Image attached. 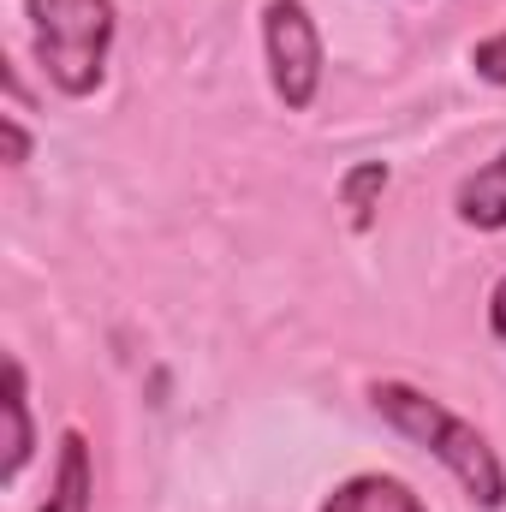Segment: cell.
Listing matches in <instances>:
<instances>
[{
	"instance_id": "3",
	"label": "cell",
	"mask_w": 506,
	"mask_h": 512,
	"mask_svg": "<svg viewBox=\"0 0 506 512\" xmlns=\"http://www.w3.org/2000/svg\"><path fill=\"white\" fill-rule=\"evenodd\" d=\"M262 54H268V84L286 102V114H304L322 90V30L304 0L262 6Z\"/></svg>"
},
{
	"instance_id": "4",
	"label": "cell",
	"mask_w": 506,
	"mask_h": 512,
	"mask_svg": "<svg viewBox=\"0 0 506 512\" xmlns=\"http://www.w3.org/2000/svg\"><path fill=\"white\" fill-rule=\"evenodd\" d=\"M453 215L477 233H506V149L495 161H483L477 173L459 179L453 191Z\"/></svg>"
},
{
	"instance_id": "8",
	"label": "cell",
	"mask_w": 506,
	"mask_h": 512,
	"mask_svg": "<svg viewBox=\"0 0 506 512\" xmlns=\"http://www.w3.org/2000/svg\"><path fill=\"white\" fill-rule=\"evenodd\" d=\"M387 161H358L346 179H340V203L352 209V233H370L376 227V197L387 191Z\"/></svg>"
},
{
	"instance_id": "2",
	"label": "cell",
	"mask_w": 506,
	"mask_h": 512,
	"mask_svg": "<svg viewBox=\"0 0 506 512\" xmlns=\"http://www.w3.org/2000/svg\"><path fill=\"white\" fill-rule=\"evenodd\" d=\"M24 18H30V48L42 60V78L72 102L96 96L108 78L114 30H120L114 0H24Z\"/></svg>"
},
{
	"instance_id": "11",
	"label": "cell",
	"mask_w": 506,
	"mask_h": 512,
	"mask_svg": "<svg viewBox=\"0 0 506 512\" xmlns=\"http://www.w3.org/2000/svg\"><path fill=\"white\" fill-rule=\"evenodd\" d=\"M489 328H495V340L506 346V274L495 280V292H489Z\"/></svg>"
},
{
	"instance_id": "6",
	"label": "cell",
	"mask_w": 506,
	"mask_h": 512,
	"mask_svg": "<svg viewBox=\"0 0 506 512\" xmlns=\"http://www.w3.org/2000/svg\"><path fill=\"white\" fill-rule=\"evenodd\" d=\"M96 495V465H90V441L84 429H66L60 435V465H54V489L36 512H90Z\"/></svg>"
},
{
	"instance_id": "5",
	"label": "cell",
	"mask_w": 506,
	"mask_h": 512,
	"mask_svg": "<svg viewBox=\"0 0 506 512\" xmlns=\"http://www.w3.org/2000/svg\"><path fill=\"white\" fill-rule=\"evenodd\" d=\"M322 512H429L423 507V495L411 489V483H399V477H381V471H358V477H346Z\"/></svg>"
},
{
	"instance_id": "7",
	"label": "cell",
	"mask_w": 506,
	"mask_h": 512,
	"mask_svg": "<svg viewBox=\"0 0 506 512\" xmlns=\"http://www.w3.org/2000/svg\"><path fill=\"white\" fill-rule=\"evenodd\" d=\"M36 453V423H30V376L18 358H6V465H0V483H18L24 465Z\"/></svg>"
},
{
	"instance_id": "1",
	"label": "cell",
	"mask_w": 506,
	"mask_h": 512,
	"mask_svg": "<svg viewBox=\"0 0 506 512\" xmlns=\"http://www.w3.org/2000/svg\"><path fill=\"white\" fill-rule=\"evenodd\" d=\"M370 405H376L399 435H411L423 453H435L453 471V483L483 512L506 507V465H501V453H495V441L471 417L447 411L441 399H429L423 387H411V382H376L370 387Z\"/></svg>"
},
{
	"instance_id": "9",
	"label": "cell",
	"mask_w": 506,
	"mask_h": 512,
	"mask_svg": "<svg viewBox=\"0 0 506 512\" xmlns=\"http://www.w3.org/2000/svg\"><path fill=\"white\" fill-rule=\"evenodd\" d=\"M471 72H477L483 84H501V90H506V30L483 36V42L471 48Z\"/></svg>"
},
{
	"instance_id": "10",
	"label": "cell",
	"mask_w": 506,
	"mask_h": 512,
	"mask_svg": "<svg viewBox=\"0 0 506 512\" xmlns=\"http://www.w3.org/2000/svg\"><path fill=\"white\" fill-rule=\"evenodd\" d=\"M0 131H6V167H24V161H30V131L18 120V108L0 114Z\"/></svg>"
}]
</instances>
